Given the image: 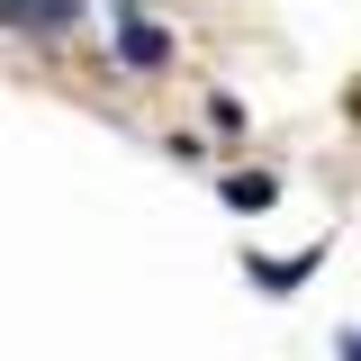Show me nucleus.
<instances>
[{"instance_id":"1","label":"nucleus","mask_w":361,"mask_h":361,"mask_svg":"<svg viewBox=\"0 0 361 361\" xmlns=\"http://www.w3.org/2000/svg\"><path fill=\"white\" fill-rule=\"evenodd\" d=\"M127 63H163V27H154V18H127Z\"/></svg>"},{"instance_id":"2","label":"nucleus","mask_w":361,"mask_h":361,"mask_svg":"<svg viewBox=\"0 0 361 361\" xmlns=\"http://www.w3.org/2000/svg\"><path fill=\"white\" fill-rule=\"evenodd\" d=\"M226 208H271V180L262 172H235L226 180Z\"/></svg>"},{"instance_id":"3","label":"nucleus","mask_w":361,"mask_h":361,"mask_svg":"<svg viewBox=\"0 0 361 361\" xmlns=\"http://www.w3.org/2000/svg\"><path fill=\"white\" fill-rule=\"evenodd\" d=\"M343 361H361V334H343Z\"/></svg>"}]
</instances>
